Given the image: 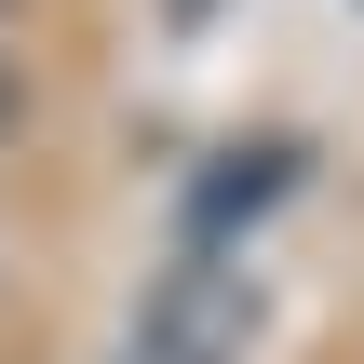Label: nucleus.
Listing matches in <instances>:
<instances>
[{
    "label": "nucleus",
    "instance_id": "obj_3",
    "mask_svg": "<svg viewBox=\"0 0 364 364\" xmlns=\"http://www.w3.org/2000/svg\"><path fill=\"white\" fill-rule=\"evenodd\" d=\"M14 14H27V0H0V27H14Z\"/></svg>",
    "mask_w": 364,
    "mask_h": 364
},
{
    "label": "nucleus",
    "instance_id": "obj_2",
    "mask_svg": "<svg viewBox=\"0 0 364 364\" xmlns=\"http://www.w3.org/2000/svg\"><path fill=\"white\" fill-rule=\"evenodd\" d=\"M27 108H41V95H27V54H0V149L27 135Z\"/></svg>",
    "mask_w": 364,
    "mask_h": 364
},
{
    "label": "nucleus",
    "instance_id": "obj_1",
    "mask_svg": "<svg viewBox=\"0 0 364 364\" xmlns=\"http://www.w3.org/2000/svg\"><path fill=\"white\" fill-rule=\"evenodd\" d=\"M257 338H270V284H257L243 257L189 243V257L149 284V311H135V351H122V364H243Z\"/></svg>",
    "mask_w": 364,
    "mask_h": 364
}]
</instances>
